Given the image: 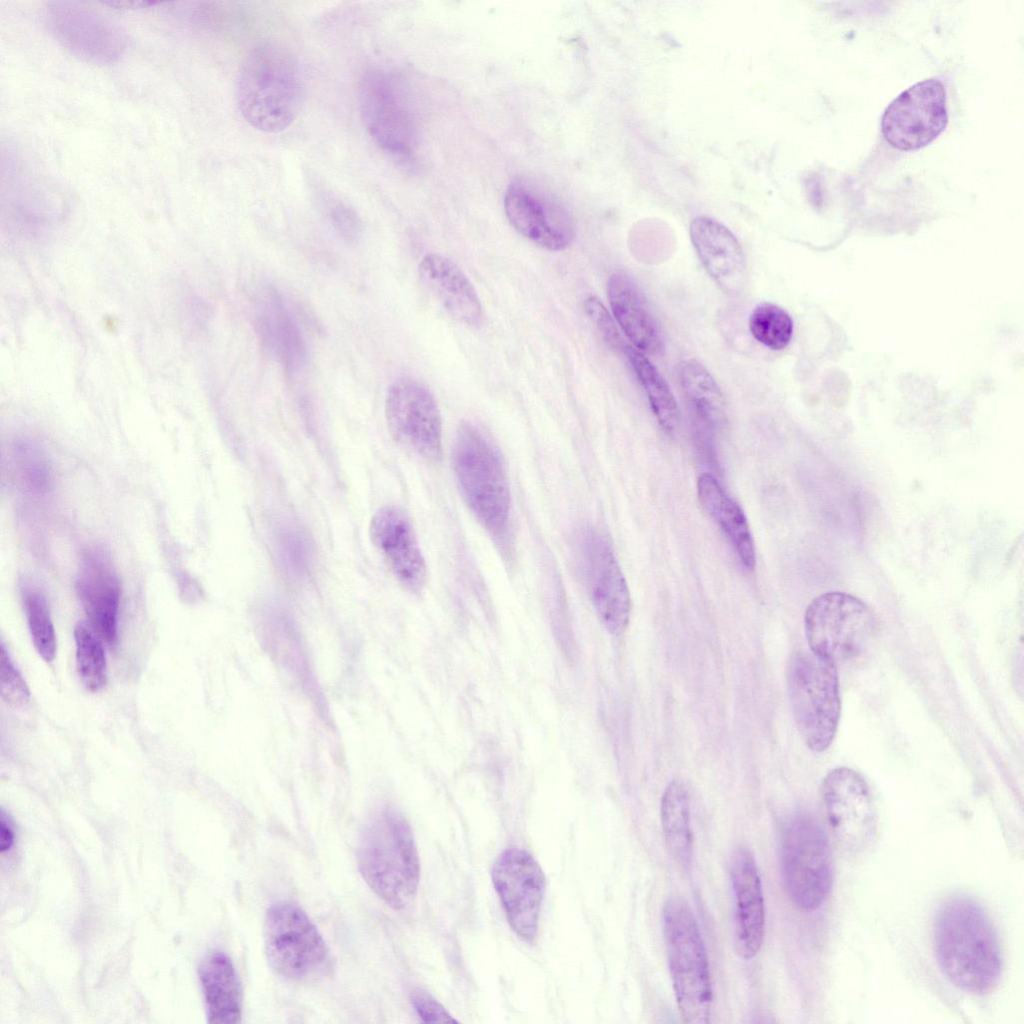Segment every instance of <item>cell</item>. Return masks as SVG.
<instances>
[{"instance_id": "obj_31", "label": "cell", "mask_w": 1024, "mask_h": 1024, "mask_svg": "<svg viewBox=\"0 0 1024 1024\" xmlns=\"http://www.w3.org/2000/svg\"><path fill=\"white\" fill-rule=\"evenodd\" d=\"M276 553L286 576L304 581L311 573L314 550L306 531L298 524H281L276 532Z\"/></svg>"}, {"instance_id": "obj_34", "label": "cell", "mask_w": 1024, "mask_h": 1024, "mask_svg": "<svg viewBox=\"0 0 1024 1024\" xmlns=\"http://www.w3.org/2000/svg\"><path fill=\"white\" fill-rule=\"evenodd\" d=\"M752 336L771 350H782L791 341L793 321L787 311L776 304L762 303L749 317Z\"/></svg>"}, {"instance_id": "obj_24", "label": "cell", "mask_w": 1024, "mask_h": 1024, "mask_svg": "<svg viewBox=\"0 0 1024 1024\" xmlns=\"http://www.w3.org/2000/svg\"><path fill=\"white\" fill-rule=\"evenodd\" d=\"M256 327L264 347L288 371L305 361L306 346L301 330L281 296L272 288L260 292L255 306Z\"/></svg>"}, {"instance_id": "obj_15", "label": "cell", "mask_w": 1024, "mask_h": 1024, "mask_svg": "<svg viewBox=\"0 0 1024 1024\" xmlns=\"http://www.w3.org/2000/svg\"><path fill=\"white\" fill-rule=\"evenodd\" d=\"M491 875L511 928L525 942H534L545 892L541 866L528 851L508 848L499 855Z\"/></svg>"}, {"instance_id": "obj_19", "label": "cell", "mask_w": 1024, "mask_h": 1024, "mask_svg": "<svg viewBox=\"0 0 1024 1024\" xmlns=\"http://www.w3.org/2000/svg\"><path fill=\"white\" fill-rule=\"evenodd\" d=\"M76 590L92 630L108 646H115L120 584L109 555L102 549L91 548L83 554Z\"/></svg>"}, {"instance_id": "obj_20", "label": "cell", "mask_w": 1024, "mask_h": 1024, "mask_svg": "<svg viewBox=\"0 0 1024 1024\" xmlns=\"http://www.w3.org/2000/svg\"><path fill=\"white\" fill-rule=\"evenodd\" d=\"M370 536L398 582L410 592L421 591L427 566L406 514L393 506L380 508L371 518Z\"/></svg>"}, {"instance_id": "obj_25", "label": "cell", "mask_w": 1024, "mask_h": 1024, "mask_svg": "<svg viewBox=\"0 0 1024 1024\" xmlns=\"http://www.w3.org/2000/svg\"><path fill=\"white\" fill-rule=\"evenodd\" d=\"M608 298L617 323L637 350L659 353L663 349L659 326L634 280L622 272L612 274Z\"/></svg>"}, {"instance_id": "obj_32", "label": "cell", "mask_w": 1024, "mask_h": 1024, "mask_svg": "<svg viewBox=\"0 0 1024 1024\" xmlns=\"http://www.w3.org/2000/svg\"><path fill=\"white\" fill-rule=\"evenodd\" d=\"M21 594L34 647L44 661L51 662L56 655V635L47 599L31 582L22 584Z\"/></svg>"}, {"instance_id": "obj_36", "label": "cell", "mask_w": 1024, "mask_h": 1024, "mask_svg": "<svg viewBox=\"0 0 1024 1024\" xmlns=\"http://www.w3.org/2000/svg\"><path fill=\"white\" fill-rule=\"evenodd\" d=\"M1 686L2 698L10 705L22 706L30 699L26 682L12 661L4 643L1 644Z\"/></svg>"}, {"instance_id": "obj_14", "label": "cell", "mask_w": 1024, "mask_h": 1024, "mask_svg": "<svg viewBox=\"0 0 1024 1024\" xmlns=\"http://www.w3.org/2000/svg\"><path fill=\"white\" fill-rule=\"evenodd\" d=\"M821 796L828 825L841 846L850 852L866 848L875 835L876 811L865 778L852 768H834L823 779Z\"/></svg>"}, {"instance_id": "obj_6", "label": "cell", "mask_w": 1024, "mask_h": 1024, "mask_svg": "<svg viewBox=\"0 0 1024 1024\" xmlns=\"http://www.w3.org/2000/svg\"><path fill=\"white\" fill-rule=\"evenodd\" d=\"M788 696L796 726L806 746L823 752L832 743L841 701L837 666L814 653H794L787 664Z\"/></svg>"}, {"instance_id": "obj_21", "label": "cell", "mask_w": 1024, "mask_h": 1024, "mask_svg": "<svg viewBox=\"0 0 1024 1024\" xmlns=\"http://www.w3.org/2000/svg\"><path fill=\"white\" fill-rule=\"evenodd\" d=\"M729 872L735 903V947L742 958L752 959L764 938L765 905L761 877L747 847L734 850Z\"/></svg>"}, {"instance_id": "obj_38", "label": "cell", "mask_w": 1024, "mask_h": 1024, "mask_svg": "<svg viewBox=\"0 0 1024 1024\" xmlns=\"http://www.w3.org/2000/svg\"><path fill=\"white\" fill-rule=\"evenodd\" d=\"M411 1003L419 1017L427 1023H456L450 1013L429 993L415 990L411 994Z\"/></svg>"}, {"instance_id": "obj_16", "label": "cell", "mask_w": 1024, "mask_h": 1024, "mask_svg": "<svg viewBox=\"0 0 1024 1024\" xmlns=\"http://www.w3.org/2000/svg\"><path fill=\"white\" fill-rule=\"evenodd\" d=\"M388 428L400 444L434 461L441 455L442 424L437 402L421 382L403 378L388 390L385 402Z\"/></svg>"}, {"instance_id": "obj_40", "label": "cell", "mask_w": 1024, "mask_h": 1024, "mask_svg": "<svg viewBox=\"0 0 1024 1024\" xmlns=\"http://www.w3.org/2000/svg\"><path fill=\"white\" fill-rule=\"evenodd\" d=\"M105 4H108L110 6H114V7H117V8L128 9V8L146 7V6L154 5L155 3H153V2H137V1H116V2H105Z\"/></svg>"}, {"instance_id": "obj_23", "label": "cell", "mask_w": 1024, "mask_h": 1024, "mask_svg": "<svg viewBox=\"0 0 1024 1024\" xmlns=\"http://www.w3.org/2000/svg\"><path fill=\"white\" fill-rule=\"evenodd\" d=\"M422 284L457 321L477 326L483 318L480 298L463 270L446 256L429 253L418 265Z\"/></svg>"}, {"instance_id": "obj_37", "label": "cell", "mask_w": 1024, "mask_h": 1024, "mask_svg": "<svg viewBox=\"0 0 1024 1024\" xmlns=\"http://www.w3.org/2000/svg\"><path fill=\"white\" fill-rule=\"evenodd\" d=\"M584 309L607 346L613 350H624L618 329L603 303L597 297L589 296L584 301Z\"/></svg>"}, {"instance_id": "obj_35", "label": "cell", "mask_w": 1024, "mask_h": 1024, "mask_svg": "<svg viewBox=\"0 0 1024 1024\" xmlns=\"http://www.w3.org/2000/svg\"><path fill=\"white\" fill-rule=\"evenodd\" d=\"M327 218L336 233L347 243H355L362 234V221L356 211L338 198L324 200Z\"/></svg>"}, {"instance_id": "obj_8", "label": "cell", "mask_w": 1024, "mask_h": 1024, "mask_svg": "<svg viewBox=\"0 0 1024 1024\" xmlns=\"http://www.w3.org/2000/svg\"><path fill=\"white\" fill-rule=\"evenodd\" d=\"M264 948L270 967L298 982L315 981L332 968L330 950L321 933L296 904H273L264 920Z\"/></svg>"}, {"instance_id": "obj_18", "label": "cell", "mask_w": 1024, "mask_h": 1024, "mask_svg": "<svg viewBox=\"0 0 1024 1024\" xmlns=\"http://www.w3.org/2000/svg\"><path fill=\"white\" fill-rule=\"evenodd\" d=\"M260 643L269 656L300 686L321 715L327 707L316 681L297 622L280 603L264 604L256 619Z\"/></svg>"}, {"instance_id": "obj_1", "label": "cell", "mask_w": 1024, "mask_h": 1024, "mask_svg": "<svg viewBox=\"0 0 1024 1024\" xmlns=\"http://www.w3.org/2000/svg\"><path fill=\"white\" fill-rule=\"evenodd\" d=\"M935 957L955 987L984 994L998 983L1003 955L996 929L974 899L958 895L938 909L933 928Z\"/></svg>"}, {"instance_id": "obj_26", "label": "cell", "mask_w": 1024, "mask_h": 1024, "mask_svg": "<svg viewBox=\"0 0 1024 1024\" xmlns=\"http://www.w3.org/2000/svg\"><path fill=\"white\" fill-rule=\"evenodd\" d=\"M198 974L208 1022H241L242 988L230 957L220 950L208 952L200 962Z\"/></svg>"}, {"instance_id": "obj_10", "label": "cell", "mask_w": 1024, "mask_h": 1024, "mask_svg": "<svg viewBox=\"0 0 1024 1024\" xmlns=\"http://www.w3.org/2000/svg\"><path fill=\"white\" fill-rule=\"evenodd\" d=\"M398 77L384 68L366 70L358 87L363 124L375 144L391 156L407 159L417 130L409 99Z\"/></svg>"}, {"instance_id": "obj_2", "label": "cell", "mask_w": 1024, "mask_h": 1024, "mask_svg": "<svg viewBox=\"0 0 1024 1024\" xmlns=\"http://www.w3.org/2000/svg\"><path fill=\"white\" fill-rule=\"evenodd\" d=\"M304 93L299 62L282 44L261 42L246 54L238 73L237 102L251 127L265 133L286 130L301 110Z\"/></svg>"}, {"instance_id": "obj_9", "label": "cell", "mask_w": 1024, "mask_h": 1024, "mask_svg": "<svg viewBox=\"0 0 1024 1024\" xmlns=\"http://www.w3.org/2000/svg\"><path fill=\"white\" fill-rule=\"evenodd\" d=\"M876 629L873 610L861 599L843 592L817 596L804 614L810 651L836 666L860 655Z\"/></svg>"}, {"instance_id": "obj_3", "label": "cell", "mask_w": 1024, "mask_h": 1024, "mask_svg": "<svg viewBox=\"0 0 1024 1024\" xmlns=\"http://www.w3.org/2000/svg\"><path fill=\"white\" fill-rule=\"evenodd\" d=\"M360 873L390 907L401 910L414 900L420 861L412 829L396 808L386 806L367 823L358 847Z\"/></svg>"}, {"instance_id": "obj_7", "label": "cell", "mask_w": 1024, "mask_h": 1024, "mask_svg": "<svg viewBox=\"0 0 1024 1024\" xmlns=\"http://www.w3.org/2000/svg\"><path fill=\"white\" fill-rule=\"evenodd\" d=\"M780 867L786 894L797 908L810 912L825 903L833 885L832 852L827 834L814 817L799 814L787 823Z\"/></svg>"}, {"instance_id": "obj_29", "label": "cell", "mask_w": 1024, "mask_h": 1024, "mask_svg": "<svg viewBox=\"0 0 1024 1024\" xmlns=\"http://www.w3.org/2000/svg\"><path fill=\"white\" fill-rule=\"evenodd\" d=\"M683 392L697 417L710 428L724 424L723 394L711 373L697 360H685L679 368Z\"/></svg>"}, {"instance_id": "obj_28", "label": "cell", "mask_w": 1024, "mask_h": 1024, "mask_svg": "<svg viewBox=\"0 0 1024 1024\" xmlns=\"http://www.w3.org/2000/svg\"><path fill=\"white\" fill-rule=\"evenodd\" d=\"M660 818L664 839L673 860L682 870H689L692 859L690 800L685 784L673 780L661 799Z\"/></svg>"}, {"instance_id": "obj_12", "label": "cell", "mask_w": 1024, "mask_h": 1024, "mask_svg": "<svg viewBox=\"0 0 1024 1024\" xmlns=\"http://www.w3.org/2000/svg\"><path fill=\"white\" fill-rule=\"evenodd\" d=\"M48 28L75 57L96 64L117 62L127 48V36L111 19L75 2H49Z\"/></svg>"}, {"instance_id": "obj_39", "label": "cell", "mask_w": 1024, "mask_h": 1024, "mask_svg": "<svg viewBox=\"0 0 1024 1024\" xmlns=\"http://www.w3.org/2000/svg\"><path fill=\"white\" fill-rule=\"evenodd\" d=\"M0 849L2 853L9 852L15 844V830L10 818L5 811L1 812L0 821Z\"/></svg>"}, {"instance_id": "obj_22", "label": "cell", "mask_w": 1024, "mask_h": 1024, "mask_svg": "<svg viewBox=\"0 0 1024 1024\" xmlns=\"http://www.w3.org/2000/svg\"><path fill=\"white\" fill-rule=\"evenodd\" d=\"M690 237L710 277L727 292L740 291L746 281V261L734 234L720 222L699 216L691 222Z\"/></svg>"}, {"instance_id": "obj_13", "label": "cell", "mask_w": 1024, "mask_h": 1024, "mask_svg": "<svg viewBox=\"0 0 1024 1024\" xmlns=\"http://www.w3.org/2000/svg\"><path fill=\"white\" fill-rule=\"evenodd\" d=\"M579 560L596 614L613 636L622 635L629 623V588L609 541L586 529L578 539Z\"/></svg>"}, {"instance_id": "obj_27", "label": "cell", "mask_w": 1024, "mask_h": 1024, "mask_svg": "<svg viewBox=\"0 0 1024 1024\" xmlns=\"http://www.w3.org/2000/svg\"><path fill=\"white\" fill-rule=\"evenodd\" d=\"M697 492L703 508L730 540L744 567L753 569L756 561L754 541L740 506L709 473L699 477Z\"/></svg>"}, {"instance_id": "obj_11", "label": "cell", "mask_w": 1024, "mask_h": 1024, "mask_svg": "<svg viewBox=\"0 0 1024 1024\" xmlns=\"http://www.w3.org/2000/svg\"><path fill=\"white\" fill-rule=\"evenodd\" d=\"M948 124L946 90L937 78L918 82L885 109L881 131L894 148L913 151L933 142Z\"/></svg>"}, {"instance_id": "obj_5", "label": "cell", "mask_w": 1024, "mask_h": 1024, "mask_svg": "<svg viewBox=\"0 0 1024 1024\" xmlns=\"http://www.w3.org/2000/svg\"><path fill=\"white\" fill-rule=\"evenodd\" d=\"M663 934L672 986L681 1018L690 1024L710 1022L712 983L705 943L689 904L681 897L666 900Z\"/></svg>"}, {"instance_id": "obj_33", "label": "cell", "mask_w": 1024, "mask_h": 1024, "mask_svg": "<svg viewBox=\"0 0 1024 1024\" xmlns=\"http://www.w3.org/2000/svg\"><path fill=\"white\" fill-rule=\"evenodd\" d=\"M78 674L87 690H100L107 681V662L102 640L84 623L74 629Z\"/></svg>"}, {"instance_id": "obj_30", "label": "cell", "mask_w": 1024, "mask_h": 1024, "mask_svg": "<svg viewBox=\"0 0 1024 1024\" xmlns=\"http://www.w3.org/2000/svg\"><path fill=\"white\" fill-rule=\"evenodd\" d=\"M623 351L647 395L658 424L667 434L675 433L679 428L680 413L669 385L642 352L632 346H625Z\"/></svg>"}, {"instance_id": "obj_17", "label": "cell", "mask_w": 1024, "mask_h": 1024, "mask_svg": "<svg viewBox=\"0 0 1024 1024\" xmlns=\"http://www.w3.org/2000/svg\"><path fill=\"white\" fill-rule=\"evenodd\" d=\"M504 210L521 235L546 250H565L574 239V224L565 207L525 181L515 180L508 185Z\"/></svg>"}, {"instance_id": "obj_4", "label": "cell", "mask_w": 1024, "mask_h": 1024, "mask_svg": "<svg viewBox=\"0 0 1024 1024\" xmlns=\"http://www.w3.org/2000/svg\"><path fill=\"white\" fill-rule=\"evenodd\" d=\"M452 466L472 513L493 536H503L511 508L508 477L498 449L473 423L463 422L456 432Z\"/></svg>"}]
</instances>
